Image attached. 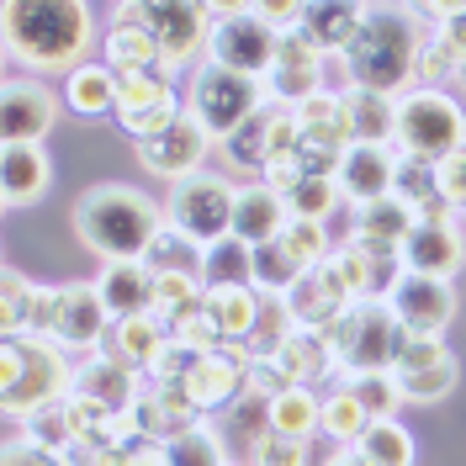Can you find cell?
<instances>
[{
    "instance_id": "obj_1",
    "label": "cell",
    "mask_w": 466,
    "mask_h": 466,
    "mask_svg": "<svg viewBox=\"0 0 466 466\" xmlns=\"http://www.w3.org/2000/svg\"><path fill=\"white\" fill-rule=\"evenodd\" d=\"M5 54L27 69H64L75 75L86 64V48L96 27L80 0H11L0 11Z\"/></svg>"
},
{
    "instance_id": "obj_2",
    "label": "cell",
    "mask_w": 466,
    "mask_h": 466,
    "mask_svg": "<svg viewBox=\"0 0 466 466\" xmlns=\"http://www.w3.org/2000/svg\"><path fill=\"white\" fill-rule=\"evenodd\" d=\"M75 233L86 238V249H96L106 265L144 260L148 244L165 233V207L144 197L138 186H116L101 180L75 202Z\"/></svg>"
},
{
    "instance_id": "obj_3",
    "label": "cell",
    "mask_w": 466,
    "mask_h": 466,
    "mask_svg": "<svg viewBox=\"0 0 466 466\" xmlns=\"http://www.w3.org/2000/svg\"><path fill=\"white\" fill-rule=\"evenodd\" d=\"M419 48H424V27H419L413 11H403V5H366V27H360V37L345 54L350 86L403 101L408 90H419V80H413Z\"/></svg>"
},
{
    "instance_id": "obj_4",
    "label": "cell",
    "mask_w": 466,
    "mask_h": 466,
    "mask_svg": "<svg viewBox=\"0 0 466 466\" xmlns=\"http://www.w3.org/2000/svg\"><path fill=\"white\" fill-rule=\"evenodd\" d=\"M75 387L69 350L54 339H5L0 345V408L11 419H27L32 408L58 403Z\"/></svg>"
},
{
    "instance_id": "obj_5",
    "label": "cell",
    "mask_w": 466,
    "mask_h": 466,
    "mask_svg": "<svg viewBox=\"0 0 466 466\" xmlns=\"http://www.w3.org/2000/svg\"><path fill=\"white\" fill-rule=\"evenodd\" d=\"M466 148V112L445 90H408L398 101V154L413 159H451Z\"/></svg>"
},
{
    "instance_id": "obj_6",
    "label": "cell",
    "mask_w": 466,
    "mask_h": 466,
    "mask_svg": "<svg viewBox=\"0 0 466 466\" xmlns=\"http://www.w3.org/2000/svg\"><path fill=\"white\" fill-rule=\"evenodd\" d=\"M265 101H270V96H265V80L233 75V69H218V64L197 69V75H191V86H186V112L212 133V144L233 138L249 116L260 112Z\"/></svg>"
},
{
    "instance_id": "obj_7",
    "label": "cell",
    "mask_w": 466,
    "mask_h": 466,
    "mask_svg": "<svg viewBox=\"0 0 466 466\" xmlns=\"http://www.w3.org/2000/svg\"><path fill=\"white\" fill-rule=\"evenodd\" d=\"M133 16L148 27V37H154V48H159L170 75L191 69L207 54L212 27H218L212 5H197V0H133Z\"/></svg>"
},
{
    "instance_id": "obj_8",
    "label": "cell",
    "mask_w": 466,
    "mask_h": 466,
    "mask_svg": "<svg viewBox=\"0 0 466 466\" xmlns=\"http://www.w3.org/2000/svg\"><path fill=\"white\" fill-rule=\"evenodd\" d=\"M233 197H238V186H233L228 175L202 170V175H191V180H180V186H170L165 223L207 249L218 238H233Z\"/></svg>"
},
{
    "instance_id": "obj_9",
    "label": "cell",
    "mask_w": 466,
    "mask_h": 466,
    "mask_svg": "<svg viewBox=\"0 0 466 466\" xmlns=\"http://www.w3.org/2000/svg\"><path fill=\"white\" fill-rule=\"evenodd\" d=\"M334 355H339V377H366V371H392L398 360V339L403 323L392 319L387 302H355L345 313V323L329 334Z\"/></svg>"
},
{
    "instance_id": "obj_10",
    "label": "cell",
    "mask_w": 466,
    "mask_h": 466,
    "mask_svg": "<svg viewBox=\"0 0 466 466\" xmlns=\"http://www.w3.org/2000/svg\"><path fill=\"white\" fill-rule=\"evenodd\" d=\"M212 16H218V27H212V43H207V64L249 75V80H265L276 69L281 32H270L249 5H212Z\"/></svg>"
},
{
    "instance_id": "obj_11",
    "label": "cell",
    "mask_w": 466,
    "mask_h": 466,
    "mask_svg": "<svg viewBox=\"0 0 466 466\" xmlns=\"http://www.w3.org/2000/svg\"><path fill=\"white\" fill-rule=\"evenodd\" d=\"M180 112H186V101L175 96L170 69H133V75H116V127H122L133 144L165 133Z\"/></svg>"
},
{
    "instance_id": "obj_12",
    "label": "cell",
    "mask_w": 466,
    "mask_h": 466,
    "mask_svg": "<svg viewBox=\"0 0 466 466\" xmlns=\"http://www.w3.org/2000/svg\"><path fill=\"white\" fill-rule=\"evenodd\" d=\"M58 106H64V96H54L43 80L11 75L5 90H0V138H5V148L43 144L58 122Z\"/></svg>"
},
{
    "instance_id": "obj_13",
    "label": "cell",
    "mask_w": 466,
    "mask_h": 466,
    "mask_svg": "<svg viewBox=\"0 0 466 466\" xmlns=\"http://www.w3.org/2000/svg\"><path fill=\"white\" fill-rule=\"evenodd\" d=\"M207 154H212V133H207L191 112H180L165 133H154V138H144V144H138L144 170H154L159 180H170V186L191 180V175H202Z\"/></svg>"
},
{
    "instance_id": "obj_14",
    "label": "cell",
    "mask_w": 466,
    "mask_h": 466,
    "mask_svg": "<svg viewBox=\"0 0 466 466\" xmlns=\"http://www.w3.org/2000/svg\"><path fill=\"white\" fill-rule=\"evenodd\" d=\"M392 319L403 323V334H430V339H445V329L461 313V297L451 281H435V276H403L398 291L387 297Z\"/></svg>"
},
{
    "instance_id": "obj_15",
    "label": "cell",
    "mask_w": 466,
    "mask_h": 466,
    "mask_svg": "<svg viewBox=\"0 0 466 466\" xmlns=\"http://www.w3.org/2000/svg\"><path fill=\"white\" fill-rule=\"evenodd\" d=\"M197 424H207V413L191 403L186 387H170V381H144L138 403H133V430L154 445H170V440L191 435Z\"/></svg>"
},
{
    "instance_id": "obj_16",
    "label": "cell",
    "mask_w": 466,
    "mask_h": 466,
    "mask_svg": "<svg viewBox=\"0 0 466 466\" xmlns=\"http://www.w3.org/2000/svg\"><path fill=\"white\" fill-rule=\"evenodd\" d=\"M281 302H287V313H291L297 329H319V334H334V329L345 323V313L355 308V297H350L345 281L334 276V265L308 270V276L281 297Z\"/></svg>"
},
{
    "instance_id": "obj_17",
    "label": "cell",
    "mask_w": 466,
    "mask_h": 466,
    "mask_svg": "<svg viewBox=\"0 0 466 466\" xmlns=\"http://www.w3.org/2000/svg\"><path fill=\"white\" fill-rule=\"evenodd\" d=\"M186 392H191V403L202 413H223V408L244 403L249 398V355L238 345H223L212 355H202V366L191 371Z\"/></svg>"
},
{
    "instance_id": "obj_18",
    "label": "cell",
    "mask_w": 466,
    "mask_h": 466,
    "mask_svg": "<svg viewBox=\"0 0 466 466\" xmlns=\"http://www.w3.org/2000/svg\"><path fill=\"white\" fill-rule=\"evenodd\" d=\"M112 323L116 319L106 313V302H101L96 281H69V287H64V313H58L54 345L75 350V355H101L106 334H112Z\"/></svg>"
},
{
    "instance_id": "obj_19",
    "label": "cell",
    "mask_w": 466,
    "mask_h": 466,
    "mask_svg": "<svg viewBox=\"0 0 466 466\" xmlns=\"http://www.w3.org/2000/svg\"><path fill=\"white\" fill-rule=\"evenodd\" d=\"M329 265H334V276L345 281V291L355 297V302H387V297L398 291V281L408 276L403 255L355 249V244H339V249L329 255Z\"/></svg>"
},
{
    "instance_id": "obj_20",
    "label": "cell",
    "mask_w": 466,
    "mask_h": 466,
    "mask_svg": "<svg viewBox=\"0 0 466 466\" xmlns=\"http://www.w3.org/2000/svg\"><path fill=\"white\" fill-rule=\"evenodd\" d=\"M392 175H398V148H366V144H355L345 159H339V175H334L339 202H350L355 212H360V207L392 197Z\"/></svg>"
},
{
    "instance_id": "obj_21",
    "label": "cell",
    "mask_w": 466,
    "mask_h": 466,
    "mask_svg": "<svg viewBox=\"0 0 466 466\" xmlns=\"http://www.w3.org/2000/svg\"><path fill=\"white\" fill-rule=\"evenodd\" d=\"M403 265L408 276H435L451 281L466 265V238L456 223H413V233L403 238Z\"/></svg>"
},
{
    "instance_id": "obj_22",
    "label": "cell",
    "mask_w": 466,
    "mask_h": 466,
    "mask_svg": "<svg viewBox=\"0 0 466 466\" xmlns=\"http://www.w3.org/2000/svg\"><path fill=\"white\" fill-rule=\"evenodd\" d=\"M302 37L319 48V54H350V43L360 37L366 27V5H355V0H313V5H302Z\"/></svg>"
},
{
    "instance_id": "obj_23",
    "label": "cell",
    "mask_w": 466,
    "mask_h": 466,
    "mask_svg": "<svg viewBox=\"0 0 466 466\" xmlns=\"http://www.w3.org/2000/svg\"><path fill=\"white\" fill-rule=\"evenodd\" d=\"M339 101H345V122H350V138H355V144L398 148V101H392V96L345 86L339 90Z\"/></svg>"
},
{
    "instance_id": "obj_24",
    "label": "cell",
    "mask_w": 466,
    "mask_h": 466,
    "mask_svg": "<svg viewBox=\"0 0 466 466\" xmlns=\"http://www.w3.org/2000/svg\"><path fill=\"white\" fill-rule=\"evenodd\" d=\"M281 228H287V207H281V197H276L265 180L238 186V197H233V238L249 244V249H260V244H270V238H281Z\"/></svg>"
},
{
    "instance_id": "obj_25",
    "label": "cell",
    "mask_w": 466,
    "mask_h": 466,
    "mask_svg": "<svg viewBox=\"0 0 466 466\" xmlns=\"http://www.w3.org/2000/svg\"><path fill=\"white\" fill-rule=\"evenodd\" d=\"M165 345H170V329L154 319V313H144V319L112 323V334H106L101 355H106V360H116V366H127V371H138V377H148Z\"/></svg>"
},
{
    "instance_id": "obj_26",
    "label": "cell",
    "mask_w": 466,
    "mask_h": 466,
    "mask_svg": "<svg viewBox=\"0 0 466 466\" xmlns=\"http://www.w3.org/2000/svg\"><path fill=\"white\" fill-rule=\"evenodd\" d=\"M96 291H101V302H106V313H112L116 323L154 313V276H148V265H144V260L101 265V276H96Z\"/></svg>"
},
{
    "instance_id": "obj_27",
    "label": "cell",
    "mask_w": 466,
    "mask_h": 466,
    "mask_svg": "<svg viewBox=\"0 0 466 466\" xmlns=\"http://www.w3.org/2000/svg\"><path fill=\"white\" fill-rule=\"evenodd\" d=\"M408 233H413V207L398 202V197H381V202L355 212V228H350L345 244H355V249H381V255H403Z\"/></svg>"
},
{
    "instance_id": "obj_28",
    "label": "cell",
    "mask_w": 466,
    "mask_h": 466,
    "mask_svg": "<svg viewBox=\"0 0 466 466\" xmlns=\"http://www.w3.org/2000/svg\"><path fill=\"white\" fill-rule=\"evenodd\" d=\"M48 180H54V165H48L43 144H22V148H5L0 154V202L5 207L43 202Z\"/></svg>"
},
{
    "instance_id": "obj_29",
    "label": "cell",
    "mask_w": 466,
    "mask_h": 466,
    "mask_svg": "<svg viewBox=\"0 0 466 466\" xmlns=\"http://www.w3.org/2000/svg\"><path fill=\"white\" fill-rule=\"evenodd\" d=\"M101 48H106V69L112 75H133V69H165V58H159V48H154V37H148V27L133 16V0L127 5H116V27L101 37Z\"/></svg>"
},
{
    "instance_id": "obj_30",
    "label": "cell",
    "mask_w": 466,
    "mask_h": 466,
    "mask_svg": "<svg viewBox=\"0 0 466 466\" xmlns=\"http://www.w3.org/2000/svg\"><path fill=\"white\" fill-rule=\"evenodd\" d=\"M212 430H218V440H223V451H228L233 466H249L255 451H260V440L270 435V408L255 403V398H244V403L223 408Z\"/></svg>"
},
{
    "instance_id": "obj_31",
    "label": "cell",
    "mask_w": 466,
    "mask_h": 466,
    "mask_svg": "<svg viewBox=\"0 0 466 466\" xmlns=\"http://www.w3.org/2000/svg\"><path fill=\"white\" fill-rule=\"evenodd\" d=\"M260 291L255 287H228V291H207L202 297V313L212 319V329L223 334V345H244L249 329L260 319Z\"/></svg>"
},
{
    "instance_id": "obj_32",
    "label": "cell",
    "mask_w": 466,
    "mask_h": 466,
    "mask_svg": "<svg viewBox=\"0 0 466 466\" xmlns=\"http://www.w3.org/2000/svg\"><path fill=\"white\" fill-rule=\"evenodd\" d=\"M276 360H281V366H287L302 387H313V381H323V377H339L334 339H329V334H319V329H291V339L281 345V355H276Z\"/></svg>"
},
{
    "instance_id": "obj_33",
    "label": "cell",
    "mask_w": 466,
    "mask_h": 466,
    "mask_svg": "<svg viewBox=\"0 0 466 466\" xmlns=\"http://www.w3.org/2000/svg\"><path fill=\"white\" fill-rule=\"evenodd\" d=\"M276 116H281V106L276 101H265L260 112L249 116L233 138H223V159H228L233 170H255V175H265V165H270V133H276Z\"/></svg>"
},
{
    "instance_id": "obj_34",
    "label": "cell",
    "mask_w": 466,
    "mask_h": 466,
    "mask_svg": "<svg viewBox=\"0 0 466 466\" xmlns=\"http://www.w3.org/2000/svg\"><path fill=\"white\" fill-rule=\"evenodd\" d=\"M64 106L75 116H116V75L106 64H80L64 80Z\"/></svg>"
},
{
    "instance_id": "obj_35",
    "label": "cell",
    "mask_w": 466,
    "mask_h": 466,
    "mask_svg": "<svg viewBox=\"0 0 466 466\" xmlns=\"http://www.w3.org/2000/svg\"><path fill=\"white\" fill-rule=\"evenodd\" d=\"M202 287L207 291L255 287V249H249V244H238V238H218V244H207Z\"/></svg>"
},
{
    "instance_id": "obj_36",
    "label": "cell",
    "mask_w": 466,
    "mask_h": 466,
    "mask_svg": "<svg viewBox=\"0 0 466 466\" xmlns=\"http://www.w3.org/2000/svg\"><path fill=\"white\" fill-rule=\"evenodd\" d=\"M202 260H207V249L202 244H191L186 233H175L170 223H165V233L148 244V276H186V281H202Z\"/></svg>"
},
{
    "instance_id": "obj_37",
    "label": "cell",
    "mask_w": 466,
    "mask_h": 466,
    "mask_svg": "<svg viewBox=\"0 0 466 466\" xmlns=\"http://www.w3.org/2000/svg\"><path fill=\"white\" fill-rule=\"evenodd\" d=\"M270 408V430L287 440H313L319 435V419H323V398L313 392V387H291V392H281Z\"/></svg>"
},
{
    "instance_id": "obj_38",
    "label": "cell",
    "mask_w": 466,
    "mask_h": 466,
    "mask_svg": "<svg viewBox=\"0 0 466 466\" xmlns=\"http://www.w3.org/2000/svg\"><path fill=\"white\" fill-rule=\"evenodd\" d=\"M350 451L366 466H413V435H408L398 419H377Z\"/></svg>"
},
{
    "instance_id": "obj_39",
    "label": "cell",
    "mask_w": 466,
    "mask_h": 466,
    "mask_svg": "<svg viewBox=\"0 0 466 466\" xmlns=\"http://www.w3.org/2000/svg\"><path fill=\"white\" fill-rule=\"evenodd\" d=\"M22 440H32L37 451H54V456H64V451L75 445V413H69V398L32 408L27 419H22Z\"/></svg>"
},
{
    "instance_id": "obj_40",
    "label": "cell",
    "mask_w": 466,
    "mask_h": 466,
    "mask_svg": "<svg viewBox=\"0 0 466 466\" xmlns=\"http://www.w3.org/2000/svg\"><path fill=\"white\" fill-rule=\"evenodd\" d=\"M371 424H377V419H371L366 408L355 403V392H350V387H334V392L323 398V419H319V430H323L329 440H334V445H345V451H350V445L366 435Z\"/></svg>"
},
{
    "instance_id": "obj_41",
    "label": "cell",
    "mask_w": 466,
    "mask_h": 466,
    "mask_svg": "<svg viewBox=\"0 0 466 466\" xmlns=\"http://www.w3.org/2000/svg\"><path fill=\"white\" fill-rule=\"evenodd\" d=\"M302 276H308V270H302V260L291 255L281 238H270V244H260V249H255V291H260V297H287Z\"/></svg>"
},
{
    "instance_id": "obj_42",
    "label": "cell",
    "mask_w": 466,
    "mask_h": 466,
    "mask_svg": "<svg viewBox=\"0 0 466 466\" xmlns=\"http://www.w3.org/2000/svg\"><path fill=\"white\" fill-rule=\"evenodd\" d=\"M291 329H297V323H291L287 302H281V297H265V302H260V319H255L249 339H244L238 350H244L249 360H276V355H281V345L291 339Z\"/></svg>"
},
{
    "instance_id": "obj_43",
    "label": "cell",
    "mask_w": 466,
    "mask_h": 466,
    "mask_svg": "<svg viewBox=\"0 0 466 466\" xmlns=\"http://www.w3.org/2000/svg\"><path fill=\"white\" fill-rule=\"evenodd\" d=\"M281 207H287V218H302V223H329L334 207H339V186L334 180H319V175H302L287 197H281Z\"/></svg>"
},
{
    "instance_id": "obj_44",
    "label": "cell",
    "mask_w": 466,
    "mask_h": 466,
    "mask_svg": "<svg viewBox=\"0 0 466 466\" xmlns=\"http://www.w3.org/2000/svg\"><path fill=\"white\" fill-rule=\"evenodd\" d=\"M345 387L355 392V403L366 408L371 419H398L403 408V387L392 371H366V377H345Z\"/></svg>"
},
{
    "instance_id": "obj_45",
    "label": "cell",
    "mask_w": 466,
    "mask_h": 466,
    "mask_svg": "<svg viewBox=\"0 0 466 466\" xmlns=\"http://www.w3.org/2000/svg\"><path fill=\"white\" fill-rule=\"evenodd\" d=\"M165 461H170V466H233L212 424H197L191 435L170 440V445H165Z\"/></svg>"
},
{
    "instance_id": "obj_46",
    "label": "cell",
    "mask_w": 466,
    "mask_h": 466,
    "mask_svg": "<svg viewBox=\"0 0 466 466\" xmlns=\"http://www.w3.org/2000/svg\"><path fill=\"white\" fill-rule=\"evenodd\" d=\"M392 197L408 202L413 212L424 202H435L440 197V180H435V165L430 159H413V154H398V175H392Z\"/></svg>"
},
{
    "instance_id": "obj_47",
    "label": "cell",
    "mask_w": 466,
    "mask_h": 466,
    "mask_svg": "<svg viewBox=\"0 0 466 466\" xmlns=\"http://www.w3.org/2000/svg\"><path fill=\"white\" fill-rule=\"evenodd\" d=\"M281 244H287L291 255L302 260V270H319V265H329V255H334V244H329L323 223H302V218H287Z\"/></svg>"
},
{
    "instance_id": "obj_48",
    "label": "cell",
    "mask_w": 466,
    "mask_h": 466,
    "mask_svg": "<svg viewBox=\"0 0 466 466\" xmlns=\"http://www.w3.org/2000/svg\"><path fill=\"white\" fill-rule=\"evenodd\" d=\"M32 291H37V287H32L16 265H5V270H0V329H5V339H16V334H22V319H27Z\"/></svg>"
},
{
    "instance_id": "obj_49",
    "label": "cell",
    "mask_w": 466,
    "mask_h": 466,
    "mask_svg": "<svg viewBox=\"0 0 466 466\" xmlns=\"http://www.w3.org/2000/svg\"><path fill=\"white\" fill-rule=\"evenodd\" d=\"M456 360L445 339H430V334H403L398 339V360H392V377H413V371H430V366H445Z\"/></svg>"
},
{
    "instance_id": "obj_50",
    "label": "cell",
    "mask_w": 466,
    "mask_h": 466,
    "mask_svg": "<svg viewBox=\"0 0 466 466\" xmlns=\"http://www.w3.org/2000/svg\"><path fill=\"white\" fill-rule=\"evenodd\" d=\"M413 16L440 22V27H435V43H440L451 58H456V69H461V64H466V5H419Z\"/></svg>"
},
{
    "instance_id": "obj_51",
    "label": "cell",
    "mask_w": 466,
    "mask_h": 466,
    "mask_svg": "<svg viewBox=\"0 0 466 466\" xmlns=\"http://www.w3.org/2000/svg\"><path fill=\"white\" fill-rule=\"evenodd\" d=\"M456 377H461V366H456V360H445V366H430V371L398 377V387H403V403H440V398H451Z\"/></svg>"
},
{
    "instance_id": "obj_52",
    "label": "cell",
    "mask_w": 466,
    "mask_h": 466,
    "mask_svg": "<svg viewBox=\"0 0 466 466\" xmlns=\"http://www.w3.org/2000/svg\"><path fill=\"white\" fill-rule=\"evenodd\" d=\"M197 366H202V350H191V345H180V339H170V345L159 350V360H154V371H148L144 381H170V387H186Z\"/></svg>"
},
{
    "instance_id": "obj_53",
    "label": "cell",
    "mask_w": 466,
    "mask_h": 466,
    "mask_svg": "<svg viewBox=\"0 0 466 466\" xmlns=\"http://www.w3.org/2000/svg\"><path fill=\"white\" fill-rule=\"evenodd\" d=\"M291 387H302V381L291 377L281 360H249V398H255V403H276Z\"/></svg>"
},
{
    "instance_id": "obj_54",
    "label": "cell",
    "mask_w": 466,
    "mask_h": 466,
    "mask_svg": "<svg viewBox=\"0 0 466 466\" xmlns=\"http://www.w3.org/2000/svg\"><path fill=\"white\" fill-rule=\"evenodd\" d=\"M456 75V58L440 48L435 37H424V48H419V64H413V80H419V90H440L445 80Z\"/></svg>"
},
{
    "instance_id": "obj_55",
    "label": "cell",
    "mask_w": 466,
    "mask_h": 466,
    "mask_svg": "<svg viewBox=\"0 0 466 466\" xmlns=\"http://www.w3.org/2000/svg\"><path fill=\"white\" fill-rule=\"evenodd\" d=\"M249 466H308V440H287V435H270L260 440V451H255V461Z\"/></svg>"
},
{
    "instance_id": "obj_56",
    "label": "cell",
    "mask_w": 466,
    "mask_h": 466,
    "mask_svg": "<svg viewBox=\"0 0 466 466\" xmlns=\"http://www.w3.org/2000/svg\"><path fill=\"white\" fill-rule=\"evenodd\" d=\"M276 69H323V54L302 37V27L281 32V48H276Z\"/></svg>"
},
{
    "instance_id": "obj_57",
    "label": "cell",
    "mask_w": 466,
    "mask_h": 466,
    "mask_svg": "<svg viewBox=\"0 0 466 466\" xmlns=\"http://www.w3.org/2000/svg\"><path fill=\"white\" fill-rule=\"evenodd\" d=\"M435 180H440V197L456 207V212H466V148L461 154H451V159H440Z\"/></svg>"
},
{
    "instance_id": "obj_58",
    "label": "cell",
    "mask_w": 466,
    "mask_h": 466,
    "mask_svg": "<svg viewBox=\"0 0 466 466\" xmlns=\"http://www.w3.org/2000/svg\"><path fill=\"white\" fill-rule=\"evenodd\" d=\"M112 466H170V461H165V445H154V440L133 435V440H122V445H116Z\"/></svg>"
},
{
    "instance_id": "obj_59",
    "label": "cell",
    "mask_w": 466,
    "mask_h": 466,
    "mask_svg": "<svg viewBox=\"0 0 466 466\" xmlns=\"http://www.w3.org/2000/svg\"><path fill=\"white\" fill-rule=\"evenodd\" d=\"M0 466H69L64 456H54V451H37L32 440H5V451H0Z\"/></svg>"
},
{
    "instance_id": "obj_60",
    "label": "cell",
    "mask_w": 466,
    "mask_h": 466,
    "mask_svg": "<svg viewBox=\"0 0 466 466\" xmlns=\"http://www.w3.org/2000/svg\"><path fill=\"white\" fill-rule=\"evenodd\" d=\"M249 11H255L270 32H291L297 22H302V5H297V0H255Z\"/></svg>"
},
{
    "instance_id": "obj_61",
    "label": "cell",
    "mask_w": 466,
    "mask_h": 466,
    "mask_svg": "<svg viewBox=\"0 0 466 466\" xmlns=\"http://www.w3.org/2000/svg\"><path fill=\"white\" fill-rule=\"evenodd\" d=\"M323 466H366V461H360L355 451H334V456H329V461H323Z\"/></svg>"
},
{
    "instance_id": "obj_62",
    "label": "cell",
    "mask_w": 466,
    "mask_h": 466,
    "mask_svg": "<svg viewBox=\"0 0 466 466\" xmlns=\"http://www.w3.org/2000/svg\"><path fill=\"white\" fill-rule=\"evenodd\" d=\"M456 80H461V90H466V64H461V69H456Z\"/></svg>"
}]
</instances>
